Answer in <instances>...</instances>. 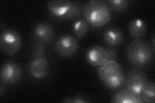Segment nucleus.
Segmentation results:
<instances>
[{"label":"nucleus","mask_w":155,"mask_h":103,"mask_svg":"<svg viewBox=\"0 0 155 103\" xmlns=\"http://www.w3.org/2000/svg\"><path fill=\"white\" fill-rule=\"evenodd\" d=\"M143 102L153 103L155 102V85L153 82L146 84L140 94Z\"/></svg>","instance_id":"16"},{"label":"nucleus","mask_w":155,"mask_h":103,"mask_svg":"<svg viewBox=\"0 0 155 103\" xmlns=\"http://www.w3.org/2000/svg\"><path fill=\"white\" fill-rule=\"evenodd\" d=\"M108 53H109V61H116V60H117V53L113 49H108L107 50Z\"/></svg>","instance_id":"21"},{"label":"nucleus","mask_w":155,"mask_h":103,"mask_svg":"<svg viewBox=\"0 0 155 103\" xmlns=\"http://www.w3.org/2000/svg\"><path fill=\"white\" fill-rule=\"evenodd\" d=\"M89 101L82 96H76L73 98H71V102L74 103H81V102H88Z\"/></svg>","instance_id":"20"},{"label":"nucleus","mask_w":155,"mask_h":103,"mask_svg":"<svg viewBox=\"0 0 155 103\" xmlns=\"http://www.w3.org/2000/svg\"><path fill=\"white\" fill-rule=\"evenodd\" d=\"M45 55V47L43 44L40 42H36L33 45L32 57L33 59L43 57Z\"/></svg>","instance_id":"19"},{"label":"nucleus","mask_w":155,"mask_h":103,"mask_svg":"<svg viewBox=\"0 0 155 103\" xmlns=\"http://www.w3.org/2000/svg\"><path fill=\"white\" fill-rule=\"evenodd\" d=\"M124 37L122 32L117 28H109L104 34V40L107 45L110 47H116L121 45Z\"/></svg>","instance_id":"13"},{"label":"nucleus","mask_w":155,"mask_h":103,"mask_svg":"<svg viewBox=\"0 0 155 103\" xmlns=\"http://www.w3.org/2000/svg\"><path fill=\"white\" fill-rule=\"evenodd\" d=\"M147 26L145 22L141 19H134L129 24L130 35L136 39H140L146 34Z\"/></svg>","instance_id":"14"},{"label":"nucleus","mask_w":155,"mask_h":103,"mask_svg":"<svg viewBox=\"0 0 155 103\" xmlns=\"http://www.w3.org/2000/svg\"><path fill=\"white\" fill-rule=\"evenodd\" d=\"M21 46V37L13 29H5L0 36L1 50L7 55L15 54Z\"/></svg>","instance_id":"4"},{"label":"nucleus","mask_w":155,"mask_h":103,"mask_svg":"<svg viewBox=\"0 0 155 103\" xmlns=\"http://www.w3.org/2000/svg\"><path fill=\"white\" fill-rule=\"evenodd\" d=\"M29 70L31 75L36 79H43L49 72V64L44 57L33 59Z\"/></svg>","instance_id":"10"},{"label":"nucleus","mask_w":155,"mask_h":103,"mask_svg":"<svg viewBox=\"0 0 155 103\" xmlns=\"http://www.w3.org/2000/svg\"><path fill=\"white\" fill-rule=\"evenodd\" d=\"M84 5L79 2H72L69 9L67 10L64 16L62 17L63 19H73L78 18L83 13Z\"/></svg>","instance_id":"15"},{"label":"nucleus","mask_w":155,"mask_h":103,"mask_svg":"<svg viewBox=\"0 0 155 103\" xmlns=\"http://www.w3.org/2000/svg\"><path fill=\"white\" fill-rule=\"evenodd\" d=\"M71 3L69 0H52L47 2V7L53 16L61 19L69 9Z\"/></svg>","instance_id":"12"},{"label":"nucleus","mask_w":155,"mask_h":103,"mask_svg":"<svg viewBox=\"0 0 155 103\" xmlns=\"http://www.w3.org/2000/svg\"><path fill=\"white\" fill-rule=\"evenodd\" d=\"M73 31L75 35L80 39L84 38L88 32L89 24L85 20H79L76 22L73 25Z\"/></svg>","instance_id":"17"},{"label":"nucleus","mask_w":155,"mask_h":103,"mask_svg":"<svg viewBox=\"0 0 155 103\" xmlns=\"http://www.w3.org/2000/svg\"><path fill=\"white\" fill-rule=\"evenodd\" d=\"M83 15L90 25L101 27L110 20V8L105 0H91L84 5Z\"/></svg>","instance_id":"1"},{"label":"nucleus","mask_w":155,"mask_h":103,"mask_svg":"<svg viewBox=\"0 0 155 103\" xmlns=\"http://www.w3.org/2000/svg\"><path fill=\"white\" fill-rule=\"evenodd\" d=\"M54 31L51 24L41 22L37 24L33 29V36L37 42L48 43L54 37Z\"/></svg>","instance_id":"9"},{"label":"nucleus","mask_w":155,"mask_h":103,"mask_svg":"<svg viewBox=\"0 0 155 103\" xmlns=\"http://www.w3.org/2000/svg\"><path fill=\"white\" fill-rule=\"evenodd\" d=\"M111 102L114 103H142L140 95L126 88L120 90L113 95Z\"/></svg>","instance_id":"11"},{"label":"nucleus","mask_w":155,"mask_h":103,"mask_svg":"<svg viewBox=\"0 0 155 103\" xmlns=\"http://www.w3.org/2000/svg\"><path fill=\"white\" fill-rule=\"evenodd\" d=\"M98 75L100 80L110 89H117L125 84L124 73L116 61H109L101 66L98 70Z\"/></svg>","instance_id":"2"},{"label":"nucleus","mask_w":155,"mask_h":103,"mask_svg":"<svg viewBox=\"0 0 155 103\" xmlns=\"http://www.w3.org/2000/svg\"><path fill=\"white\" fill-rule=\"evenodd\" d=\"M55 49L58 53L63 57H69L74 54L78 48V41L71 35H64L55 43Z\"/></svg>","instance_id":"5"},{"label":"nucleus","mask_w":155,"mask_h":103,"mask_svg":"<svg viewBox=\"0 0 155 103\" xmlns=\"http://www.w3.org/2000/svg\"><path fill=\"white\" fill-rule=\"evenodd\" d=\"M21 76V68L15 62H7L1 68V72H0L1 80L5 84H13L19 79Z\"/></svg>","instance_id":"7"},{"label":"nucleus","mask_w":155,"mask_h":103,"mask_svg":"<svg viewBox=\"0 0 155 103\" xmlns=\"http://www.w3.org/2000/svg\"><path fill=\"white\" fill-rule=\"evenodd\" d=\"M125 82L127 88L140 95L147 80L143 71L133 70L128 73Z\"/></svg>","instance_id":"6"},{"label":"nucleus","mask_w":155,"mask_h":103,"mask_svg":"<svg viewBox=\"0 0 155 103\" xmlns=\"http://www.w3.org/2000/svg\"><path fill=\"white\" fill-rule=\"evenodd\" d=\"M153 49L145 41L136 39L130 42L126 50L128 61L135 66L146 65L153 56Z\"/></svg>","instance_id":"3"},{"label":"nucleus","mask_w":155,"mask_h":103,"mask_svg":"<svg viewBox=\"0 0 155 103\" xmlns=\"http://www.w3.org/2000/svg\"><path fill=\"white\" fill-rule=\"evenodd\" d=\"M107 3L110 9L117 12L125 11L129 5V2L127 0H110L107 1Z\"/></svg>","instance_id":"18"},{"label":"nucleus","mask_w":155,"mask_h":103,"mask_svg":"<svg viewBox=\"0 0 155 103\" xmlns=\"http://www.w3.org/2000/svg\"><path fill=\"white\" fill-rule=\"evenodd\" d=\"M86 59L92 65L101 66L109 61V53L107 49L101 46H93L89 48Z\"/></svg>","instance_id":"8"}]
</instances>
